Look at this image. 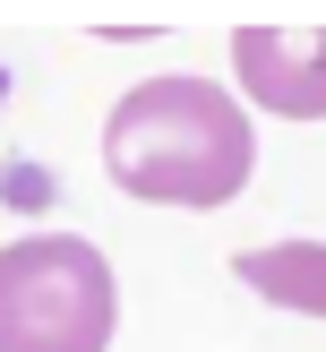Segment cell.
I'll use <instances>...</instances> for the list:
<instances>
[{"label":"cell","instance_id":"4","mask_svg":"<svg viewBox=\"0 0 326 352\" xmlns=\"http://www.w3.org/2000/svg\"><path fill=\"white\" fill-rule=\"evenodd\" d=\"M232 275L275 309H301V318H326V241H275V250H240Z\"/></svg>","mask_w":326,"mask_h":352},{"label":"cell","instance_id":"3","mask_svg":"<svg viewBox=\"0 0 326 352\" xmlns=\"http://www.w3.org/2000/svg\"><path fill=\"white\" fill-rule=\"evenodd\" d=\"M232 69L257 112L275 120H326V26H240Z\"/></svg>","mask_w":326,"mask_h":352},{"label":"cell","instance_id":"1","mask_svg":"<svg viewBox=\"0 0 326 352\" xmlns=\"http://www.w3.org/2000/svg\"><path fill=\"white\" fill-rule=\"evenodd\" d=\"M249 164L257 138L215 78H146L112 103L103 129V172L154 206H223L249 189Z\"/></svg>","mask_w":326,"mask_h":352},{"label":"cell","instance_id":"2","mask_svg":"<svg viewBox=\"0 0 326 352\" xmlns=\"http://www.w3.org/2000/svg\"><path fill=\"white\" fill-rule=\"evenodd\" d=\"M120 318L112 258L78 232H26L0 250V352H103Z\"/></svg>","mask_w":326,"mask_h":352}]
</instances>
